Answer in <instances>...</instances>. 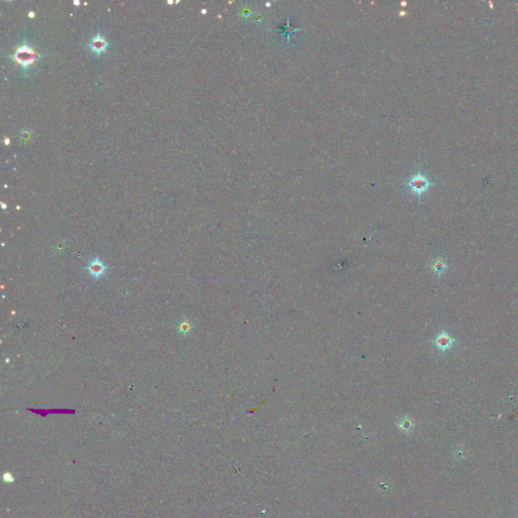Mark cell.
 <instances>
[{"instance_id":"1","label":"cell","mask_w":518,"mask_h":518,"mask_svg":"<svg viewBox=\"0 0 518 518\" xmlns=\"http://www.w3.org/2000/svg\"><path fill=\"white\" fill-rule=\"evenodd\" d=\"M35 53L28 45H22L18 47L14 53V59L24 69H28L35 60Z\"/></svg>"},{"instance_id":"2","label":"cell","mask_w":518,"mask_h":518,"mask_svg":"<svg viewBox=\"0 0 518 518\" xmlns=\"http://www.w3.org/2000/svg\"><path fill=\"white\" fill-rule=\"evenodd\" d=\"M86 270L92 277L100 278L104 276L107 270V266L100 257H95L88 263Z\"/></svg>"},{"instance_id":"3","label":"cell","mask_w":518,"mask_h":518,"mask_svg":"<svg viewBox=\"0 0 518 518\" xmlns=\"http://www.w3.org/2000/svg\"><path fill=\"white\" fill-rule=\"evenodd\" d=\"M408 185L413 193L417 195H421L423 191H425L428 188L429 181L425 176L419 173L410 179V181L408 182Z\"/></svg>"},{"instance_id":"4","label":"cell","mask_w":518,"mask_h":518,"mask_svg":"<svg viewBox=\"0 0 518 518\" xmlns=\"http://www.w3.org/2000/svg\"><path fill=\"white\" fill-rule=\"evenodd\" d=\"M88 46H89L90 50L94 54L101 55L102 53H104L106 50V48L108 47V44H107V42L105 41V39L103 35H94L92 39L90 40Z\"/></svg>"},{"instance_id":"5","label":"cell","mask_w":518,"mask_h":518,"mask_svg":"<svg viewBox=\"0 0 518 518\" xmlns=\"http://www.w3.org/2000/svg\"><path fill=\"white\" fill-rule=\"evenodd\" d=\"M451 343H452V339L447 333H441L436 338V345L441 350L449 349L451 346Z\"/></svg>"},{"instance_id":"6","label":"cell","mask_w":518,"mask_h":518,"mask_svg":"<svg viewBox=\"0 0 518 518\" xmlns=\"http://www.w3.org/2000/svg\"><path fill=\"white\" fill-rule=\"evenodd\" d=\"M434 271L437 272V273H441V272H443V271H444V263H438V264L436 263V264L434 265Z\"/></svg>"},{"instance_id":"7","label":"cell","mask_w":518,"mask_h":518,"mask_svg":"<svg viewBox=\"0 0 518 518\" xmlns=\"http://www.w3.org/2000/svg\"><path fill=\"white\" fill-rule=\"evenodd\" d=\"M3 479H4V481H6V482H12L13 481V478H12V476L9 473H6L3 476Z\"/></svg>"},{"instance_id":"8","label":"cell","mask_w":518,"mask_h":518,"mask_svg":"<svg viewBox=\"0 0 518 518\" xmlns=\"http://www.w3.org/2000/svg\"><path fill=\"white\" fill-rule=\"evenodd\" d=\"M79 3H80L79 1H74V4H75V5H78Z\"/></svg>"}]
</instances>
